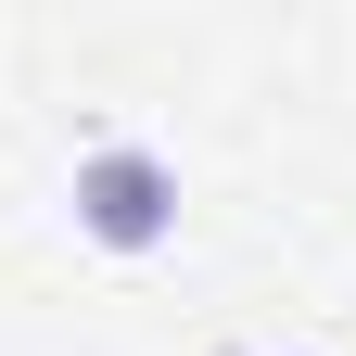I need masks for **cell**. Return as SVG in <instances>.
Here are the masks:
<instances>
[{"label":"cell","mask_w":356,"mask_h":356,"mask_svg":"<svg viewBox=\"0 0 356 356\" xmlns=\"http://www.w3.org/2000/svg\"><path fill=\"white\" fill-rule=\"evenodd\" d=\"M64 204H76V229L102 242V254H153V242H178V165H165L153 140H89Z\"/></svg>","instance_id":"obj_1"}]
</instances>
